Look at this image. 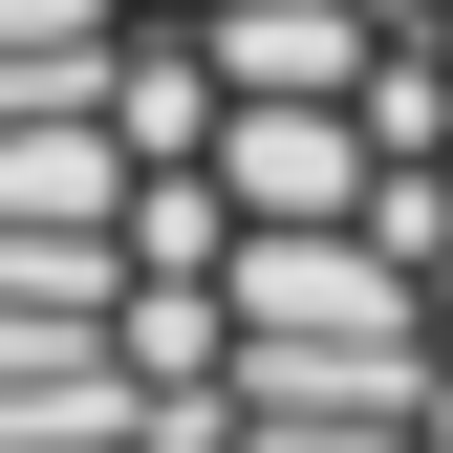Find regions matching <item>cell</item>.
<instances>
[{
    "mask_svg": "<svg viewBox=\"0 0 453 453\" xmlns=\"http://www.w3.org/2000/svg\"><path fill=\"white\" fill-rule=\"evenodd\" d=\"M0 453H453V0H0Z\"/></svg>",
    "mask_w": 453,
    "mask_h": 453,
    "instance_id": "obj_1",
    "label": "cell"
}]
</instances>
